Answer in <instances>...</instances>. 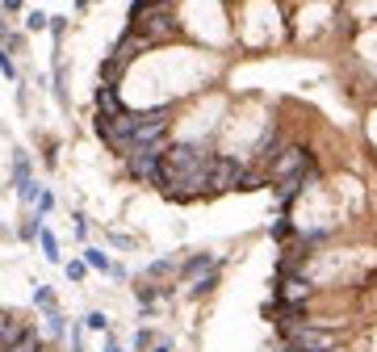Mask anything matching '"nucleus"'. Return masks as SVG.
Returning a JSON list of instances; mask_svg holds the SVG:
<instances>
[{
    "mask_svg": "<svg viewBox=\"0 0 377 352\" xmlns=\"http://www.w3.org/2000/svg\"><path fill=\"white\" fill-rule=\"evenodd\" d=\"M164 151L168 147H134L126 156V176L139 180V185L159 189V185H164Z\"/></svg>",
    "mask_w": 377,
    "mask_h": 352,
    "instance_id": "nucleus-1",
    "label": "nucleus"
},
{
    "mask_svg": "<svg viewBox=\"0 0 377 352\" xmlns=\"http://www.w3.org/2000/svg\"><path fill=\"white\" fill-rule=\"evenodd\" d=\"M243 160H235V156H214V164H210V193H239V185H243Z\"/></svg>",
    "mask_w": 377,
    "mask_h": 352,
    "instance_id": "nucleus-2",
    "label": "nucleus"
},
{
    "mask_svg": "<svg viewBox=\"0 0 377 352\" xmlns=\"http://www.w3.org/2000/svg\"><path fill=\"white\" fill-rule=\"evenodd\" d=\"M92 110H96V118H122L126 114V101H122V92H118V84H96V92H92Z\"/></svg>",
    "mask_w": 377,
    "mask_h": 352,
    "instance_id": "nucleus-3",
    "label": "nucleus"
},
{
    "mask_svg": "<svg viewBox=\"0 0 377 352\" xmlns=\"http://www.w3.org/2000/svg\"><path fill=\"white\" fill-rule=\"evenodd\" d=\"M147 50H155V46H151V42H147L143 34H134V30H126V34H122V38L114 42V50H110V55H114V59H118L122 68H130V63H134L139 55H147Z\"/></svg>",
    "mask_w": 377,
    "mask_h": 352,
    "instance_id": "nucleus-4",
    "label": "nucleus"
},
{
    "mask_svg": "<svg viewBox=\"0 0 377 352\" xmlns=\"http://www.w3.org/2000/svg\"><path fill=\"white\" fill-rule=\"evenodd\" d=\"M310 293H314V285L306 277H281V285H277V302H289V307H306Z\"/></svg>",
    "mask_w": 377,
    "mask_h": 352,
    "instance_id": "nucleus-5",
    "label": "nucleus"
},
{
    "mask_svg": "<svg viewBox=\"0 0 377 352\" xmlns=\"http://www.w3.org/2000/svg\"><path fill=\"white\" fill-rule=\"evenodd\" d=\"M318 176V168L314 172H302V176H285V180H277V201H281V206H294V201L306 193V185Z\"/></svg>",
    "mask_w": 377,
    "mask_h": 352,
    "instance_id": "nucleus-6",
    "label": "nucleus"
},
{
    "mask_svg": "<svg viewBox=\"0 0 377 352\" xmlns=\"http://www.w3.org/2000/svg\"><path fill=\"white\" fill-rule=\"evenodd\" d=\"M214 269H218V260H214L210 256V251H197V256H189L185 265H181V281H197V277H205V273H214Z\"/></svg>",
    "mask_w": 377,
    "mask_h": 352,
    "instance_id": "nucleus-7",
    "label": "nucleus"
},
{
    "mask_svg": "<svg viewBox=\"0 0 377 352\" xmlns=\"http://www.w3.org/2000/svg\"><path fill=\"white\" fill-rule=\"evenodd\" d=\"M30 180H34V164H30L26 151H17V156H13V189H21Z\"/></svg>",
    "mask_w": 377,
    "mask_h": 352,
    "instance_id": "nucleus-8",
    "label": "nucleus"
},
{
    "mask_svg": "<svg viewBox=\"0 0 377 352\" xmlns=\"http://www.w3.org/2000/svg\"><path fill=\"white\" fill-rule=\"evenodd\" d=\"M68 331H72V323H68V315H63V311H46V335H50V340L59 344Z\"/></svg>",
    "mask_w": 377,
    "mask_h": 352,
    "instance_id": "nucleus-9",
    "label": "nucleus"
},
{
    "mask_svg": "<svg viewBox=\"0 0 377 352\" xmlns=\"http://www.w3.org/2000/svg\"><path fill=\"white\" fill-rule=\"evenodd\" d=\"M42 348H46V340H42V331L30 323V327H26V335H21V340L9 348V352H42Z\"/></svg>",
    "mask_w": 377,
    "mask_h": 352,
    "instance_id": "nucleus-10",
    "label": "nucleus"
},
{
    "mask_svg": "<svg viewBox=\"0 0 377 352\" xmlns=\"http://www.w3.org/2000/svg\"><path fill=\"white\" fill-rule=\"evenodd\" d=\"M38 235H42V214L34 210L30 218H21V227H17V239H21V243H34Z\"/></svg>",
    "mask_w": 377,
    "mask_h": 352,
    "instance_id": "nucleus-11",
    "label": "nucleus"
},
{
    "mask_svg": "<svg viewBox=\"0 0 377 352\" xmlns=\"http://www.w3.org/2000/svg\"><path fill=\"white\" fill-rule=\"evenodd\" d=\"M84 265L96 269V273H110L114 260H110V251H101V247H84Z\"/></svg>",
    "mask_w": 377,
    "mask_h": 352,
    "instance_id": "nucleus-12",
    "label": "nucleus"
},
{
    "mask_svg": "<svg viewBox=\"0 0 377 352\" xmlns=\"http://www.w3.org/2000/svg\"><path fill=\"white\" fill-rule=\"evenodd\" d=\"M122 76H126V68H122L114 55H105V59H101V84H118Z\"/></svg>",
    "mask_w": 377,
    "mask_h": 352,
    "instance_id": "nucleus-13",
    "label": "nucleus"
},
{
    "mask_svg": "<svg viewBox=\"0 0 377 352\" xmlns=\"http://www.w3.org/2000/svg\"><path fill=\"white\" fill-rule=\"evenodd\" d=\"M34 307L46 315V311H59V302H55V289H50V285H38L34 289Z\"/></svg>",
    "mask_w": 377,
    "mask_h": 352,
    "instance_id": "nucleus-14",
    "label": "nucleus"
},
{
    "mask_svg": "<svg viewBox=\"0 0 377 352\" xmlns=\"http://www.w3.org/2000/svg\"><path fill=\"white\" fill-rule=\"evenodd\" d=\"M214 285H218V269L205 273V277H197V281L189 285V293H193V298H205V293H214Z\"/></svg>",
    "mask_w": 377,
    "mask_h": 352,
    "instance_id": "nucleus-15",
    "label": "nucleus"
},
{
    "mask_svg": "<svg viewBox=\"0 0 377 352\" xmlns=\"http://www.w3.org/2000/svg\"><path fill=\"white\" fill-rule=\"evenodd\" d=\"M38 243H42V251H46V260H50V265H55V260H59V239H55V235H50V231L42 227V235H38Z\"/></svg>",
    "mask_w": 377,
    "mask_h": 352,
    "instance_id": "nucleus-16",
    "label": "nucleus"
},
{
    "mask_svg": "<svg viewBox=\"0 0 377 352\" xmlns=\"http://www.w3.org/2000/svg\"><path fill=\"white\" fill-rule=\"evenodd\" d=\"M172 273H176L172 260H155V265H147V281H155V277H172Z\"/></svg>",
    "mask_w": 377,
    "mask_h": 352,
    "instance_id": "nucleus-17",
    "label": "nucleus"
},
{
    "mask_svg": "<svg viewBox=\"0 0 377 352\" xmlns=\"http://www.w3.org/2000/svg\"><path fill=\"white\" fill-rule=\"evenodd\" d=\"M80 323H84V327H88V331H110V319H105V315H101V311H88V315H84V319H80Z\"/></svg>",
    "mask_w": 377,
    "mask_h": 352,
    "instance_id": "nucleus-18",
    "label": "nucleus"
},
{
    "mask_svg": "<svg viewBox=\"0 0 377 352\" xmlns=\"http://www.w3.org/2000/svg\"><path fill=\"white\" fill-rule=\"evenodd\" d=\"M26 30H30V34H34V30H50V17L34 9V13H26Z\"/></svg>",
    "mask_w": 377,
    "mask_h": 352,
    "instance_id": "nucleus-19",
    "label": "nucleus"
},
{
    "mask_svg": "<svg viewBox=\"0 0 377 352\" xmlns=\"http://www.w3.org/2000/svg\"><path fill=\"white\" fill-rule=\"evenodd\" d=\"M0 76H9V80H17V63H13V55L5 46H0Z\"/></svg>",
    "mask_w": 377,
    "mask_h": 352,
    "instance_id": "nucleus-20",
    "label": "nucleus"
},
{
    "mask_svg": "<svg viewBox=\"0 0 377 352\" xmlns=\"http://www.w3.org/2000/svg\"><path fill=\"white\" fill-rule=\"evenodd\" d=\"M151 344H155V335L143 327V331H134V352H151Z\"/></svg>",
    "mask_w": 377,
    "mask_h": 352,
    "instance_id": "nucleus-21",
    "label": "nucleus"
},
{
    "mask_svg": "<svg viewBox=\"0 0 377 352\" xmlns=\"http://www.w3.org/2000/svg\"><path fill=\"white\" fill-rule=\"evenodd\" d=\"M68 30V17H50V38H55V50H59V38Z\"/></svg>",
    "mask_w": 377,
    "mask_h": 352,
    "instance_id": "nucleus-22",
    "label": "nucleus"
},
{
    "mask_svg": "<svg viewBox=\"0 0 377 352\" xmlns=\"http://www.w3.org/2000/svg\"><path fill=\"white\" fill-rule=\"evenodd\" d=\"M84 273H88L84 260H72V265H68V281H84Z\"/></svg>",
    "mask_w": 377,
    "mask_h": 352,
    "instance_id": "nucleus-23",
    "label": "nucleus"
},
{
    "mask_svg": "<svg viewBox=\"0 0 377 352\" xmlns=\"http://www.w3.org/2000/svg\"><path fill=\"white\" fill-rule=\"evenodd\" d=\"M50 210H55V193H46V189H42V197H38V214H50Z\"/></svg>",
    "mask_w": 377,
    "mask_h": 352,
    "instance_id": "nucleus-24",
    "label": "nucleus"
},
{
    "mask_svg": "<svg viewBox=\"0 0 377 352\" xmlns=\"http://www.w3.org/2000/svg\"><path fill=\"white\" fill-rule=\"evenodd\" d=\"M0 13H5V17L9 13H21V0H0Z\"/></svg>",
    "mask_w": 377,
    "mask_h": 352,
    "instance_id": "nucleus-25",
    "label": "nucleus"
},
{
    "mask_svg": "<svg viewBox=\"0 0 377 352\" xmlns=\"http://www.w3.org/2000/svg\"><path fill=\"white\" fill-rule=\"evenodd\" d=\"M110 239H114V247H134V239H130V235H122V231H114Z\"/></svg>",
    "mask_w": 377,
    "mask_h": 352,
    "instance_id": "nucleus-26",
    "label": "nucleus"
},
{
    "mask_svg": "<svg viewBox=\"0 0 377 352\" xmlns=\"http://www.w3.org/2000/svg\"><path fill=\"white\" fill-rule=\"evenodd\" d=\"M105 352H126V348H122V344H118V340L110 335V340H105Z\"/></svg>",
    "mask_w": 377,
    "mask_h": 352,
    "instance_id": "nucleus-27",
    "label": "nucleus"
},
{
    "mask_svg": "<svg viewBox=\"0 0 377 352\" xmlns=\"http://www.w3.org/2000/svg\"><path fill=\"white\" fill-rule=\"evenodd\" d=\"M151 352H172V344H168V340H155V344H151Z\"/></svg>",
    "mask_w": 377,
    "mask_h": 352,
    "instance_id": "nucleus-28",
    "label": "nucleus"
},
{
    "mask_svg": "<svg viewBox=\"0 0 377 352\" xmlns=\"http://www.w3.org/2000/svg\"><path fill=\"white\" fill-rule=\"evenodd\" d=\"M9 38V25H5V13H0V42H5Z\"/></svg>",
    "mask_w": 377,
    "mask_h": 352,
    "instance_id": "nucleus-29",
    "label": "nucleus"
},
{
    "mask_svg": "<svg viewBox=\"0 0 377 352\" xmlns=\"http://www.w3.org/2000/svg\"><path fill=\"white\" fill-rule=\"evenodd\" d=\"M88 5H92V0H76V9H80V13H84V9H88Z\"/></svg>",
    "mask_w": 377,
    "mask_h": 352,
    "instance_id": "nucleus-30",
    "label": "nucleus"
},
{
    "mask_svg": "<svg viewBox=\"0 0 377 352\" xmlns=\"http://www.w3.org/2000/svg\"><path fill=\"white\" fill-rule=\"evenodd\" d=\"M42 352H55V344H46V348H42Z\"/></svg>",
    "mask_w": 377,
    "mask_h": 352,
    "instance_id": "nucleus-31",
    "label": "nucleus"
}]
</instances>
